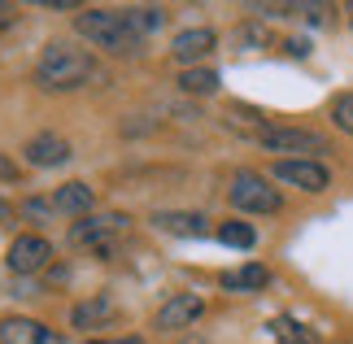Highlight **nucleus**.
Listing matches in <instances>:
<instances>
[{
	"mask_svg": "<svg viewBox=\"0 0 353 344\" xmlns=\"http://www.w3.org/2000/svg\"><path fill=\"white\" fill-rule=\"evenodd\" d=\"M88 79H101L92 52L65 44V39L44 44V52L35 61V83L44 92H79V88H88Z\"/></svg>",
	"mask_w": 353,
	"mask_h": 344,
	"instance_id": "nucleus-1",
	"label": "nucleus"
},
{
	"mask_svg": "<svg viewBox=\"0 0 353 344\" xmlns=\"http://www.w3.org/2000/svg\"><path fill=\"white\" fill-rule=\"evenodd\" d=\"M74 31L83 35L92 48L110 52V57H140L144 52V39L127 26L122 9H83V13H74Z\"/></svg>",
	"mask_w": 353,
	"mask_h": 344,
	"instance_id": "nucleus-2",
	"label": "nucleus"
},
{
	"mask_svg": "<svg viewBox=\"0 0 353 344\" xmlns=\"http://www.w3.org/2000/svg\"><path fill=\"white\" fill-rule=\"evenodd\" d=\"M253 140L266 153H283V161H319V153H332L327 135H319L310 127H279V122H270V127L253 131Z\"/></svg>",
	"mask_w": 353,
	"mask_h": 344,
	"instance_id": "nucleus-3",
	"label": "nucleus"
},
{
	"mask_svg": "<svg viewBox=\"0 0 353 344\" xmlns=\"http://www.w3.org/2000/svg\"><path fill=\"white\" fill-rule=\"evenodd\" d=\"M227 201L240 214H279L283 210V192L270 188V179L257 170H236V179L227 183Z\"/></svg>",
	"mask_w": 353,
	"mask_h": 344,
	"instance_id": "nucleus-4",
	"label": "nucleus"
},
{
	"mask_svg": "<svg viewBox=\"0 0 353 344\" xmlns=\"http://www.w3.org/2000/svg\"><path fill=\"white\" fill-rule=\"evenodd\" d=\"M127 227H131V218L127 214H88V218H79V223L70 227V244L74 249H97L105 261L114 257V236H127Z\"/></svg>",
	"mask_w": 353,
	"mask_h": 344,
	"instance_id": "nucleus-5",
	"label": "nucleus"
},
{
	"mask_svg": "<svg viewBox=\"0 0 353 344\" xmlns=\"http://www.w3.org/2000/svg\"><path fill=\"white\" fill-rule=\"evenodd\" d=\"M270 174L279 179V183H288V188H301L310 192V196H319V192H327L332 188V170L323 166V161H275L270 166Z\"/></svg>",
	"mask_w": 353,
	"mask_h": 344,
	"instance_id": "nucleus-6",
	"label": "nucleus"
},
{
	"mask_svg": "<svg viewBox=\"0 0 353 344\" xmlns=\"http://www.w3.org/2000/svg\"><path fill=\"white\" fill-rule=\"evenodd\" d=\"M22 157H26V166H35V170H57L74 157V148H70V140H61V135L39 131L22 144Z\"/></svg>",
	"mask_w": 353,
	"mask_h": 344,
	"instance_id": "nucleus-7",
	"label": "nucleus"
},
{
	"mask_svg": "<svg viewBox=\"0 0 353 344\" xmlns=\"http://www.w3.org/2000/svg\"><path fill=\"white\" fill-rule=\"evenodd\" d=\"M201 314H205V296H196V292H174L166 305L157 310L153 327H157V332H183V327H192Z\"/></svg>",
	"mask_w": 353,
	"mask_h": 344,
	"instance_id": "nucleus-8",
	"label": "nucleus"
},
{
	"mask_svg": "<svg viewBox=\"0 0 353 344\" xmlns=\"http://www.w3.org/2000/svg\"><path fill=\"white\" fill-rule=\"evenodd\" d=\"M48 257H52V244L44 236H18L5 253V266L13 274H39L48 266Z\"/></svg>",
	"mask_w": 353,
	"mask_h": 344,
	"instance_id": "nucleus-9",
	"label": "nucleus"
},
{
	"mask_svg": "<svg viewBox=\"0 0 353 344\" xmlns=\"http://www.w3.org/2000/svg\"><path fill=\"white\" fill-rule=\"evenodd\" d=\"M219 48V35L210 31V26H188V31L174 35V44H170V57L183 65V70H192V65L201 57H210V52Z\"/></svg>",
	"mask_w": 353,
	"mask_h": 344,
	"instance_id": "nucleus-10",
	"label": "nucleus"
},
{
	"mask_svg": "<svg viewBox=\"0 0 353 344\" xmlns=\"http://www.w3.org/2000/svg\"><path fill=\"white\" fill-rule=\"evenodd\" d=\"M0 344H65V336L39 318H0Z\"/></svg>",
	"mask_w": 353,
	"mask_h": 344,
	"instance_id": "nucleus-11",
	"label": "nucleus"
},
{
	"mask_svg": "<svg viewBox=\"0 0 353 344\" xmlns=\"http://www.w3.org/2000/svg\"><path fill=\"white\" fill-rule=\"evenodd\" d=\"M153 227L166 236H210V218L205 214H188V210H157Z\"/></svg>",
	"mask_w": 353,
	"mask_h": 344,
	"instance_id": "nucleus-12",
	"label": "nucleus"
},
{
	"mask_svg": "<svg viewBox=\"0 0 353 344\" xmlns=\"http://www.w3.org/2000/svg\"><path fill=\"white\" fill-rule=\"evenodd\" d=\"M92 205H97V192H92L88 183H61L57 192H52V210L57 214H70V218H88Z\"/></svg>",
	"mask_w": 353,
	"mask_h": 344,
	"instance_id": "nucleus-13",
	"label": "nucleus"
},
{
	"mask_svg": "<svg viewBox=\"0 0 353 344\" xmlns=\"http://www.w3.org/2000/svg\"><path fill=\"white\" fill-rule=\"evenodd\" d=\"M118 318V305L110 296H92V301H79V305L70 310V327H105V323H114Z\"/></svg>",
	"mask_w": 353,
	"mask_h": 344,
	"instance_id": "nucleus-14",
	"label": "nucleus"
},
{
	"mask_svg": "<svg viewBox=\"0 0 353 344\" xmlns=\"http://www.w3.org/2000/svg\"><path fill=\"white\" fill-rule=\"evenodd\" d=\"M266 283H270V270L262 266V261H244V266H236V270L223 274V287H227V292H262Z\"/></svg>",
	"mask_w": 353,
	"mask_h": 344,
	"instance_id": "nucleus-15",
	"label": "nucleus"
},
{
	"mask_svg": "<svg viewBox=\"0 0 353 344\" xmlns=\"http://www.w3.org/2000/svg\"><path fill=\"white\" fill-rule=\"evenodd\" d=\"M122 18H127V26L144 39V35H157L161 26L170 22V13L161 5H131V9H122Z\"/></svg>",
	"mask_w": 353,
	"mask_h": 344,
	"instance_id": "nucleus-16",
	"label": "nucleus"
},
{
	"mask_svg": "<svg viewBox=\"0 0 353 344\" xmlns=\"http://www.w3.org/2000/svg\"><path fill=\"white\" fill-rule=\"evenodd\" d=\"M174 83H179L183 96H210V92H219V70H210V65H192V70H183Z\"/></svg>",
	"mask_w": 353,
	"mask_h": 344,
	"instance_id": "nucleus-17",
	"label": "nucleus"
},
{
	"mask_svg": "<svg viewBox=\"0 0 353 344\" xmlns=\"http://www.w3.org/2000/svg\"><path fill=\"white\" fill-rule=\"evenodd\" d=\"M227 249H253L257 244V231L249 223H240V218H232V223H219V231H214Z\"/></svg>",
	"mask_w": 353,
	"mask_h": 344,
	"instance_id": "nucleus-18",
	"label": "nucleus"
},
{
	"mask_svg": "<svg viewBox=\"0 0 353 344\" xmlns=\"http://www.w3.org/2000/svg\"><path fill=\"white\" fill-rule=\"evenodd\" d=\"M270 336H275L279 344H319V336L310 332V327L292 323V318H275L270 323Z\"/></svg>",
	"mask_w": 353,
	"mask_h": 344,
	"instance_id": "nucleus-19",
	"label": "nucleus"
},
{
	"mask_svg": "<svg viewBox=\"0 0 353 344\" xmlns=\"http://www.w3.org/2000/svg\"><path fill=\"white\" fill-rule=\"evenodd\" d=\"M332 127L345 131V135H353V92H341L332 101Z\"/></svg>",
	"mask_w": 353,
	"mask_h": 344,
	"instance_id": "nucleus-20",
	"label": "nucleus"
},
{
	"mask_svg": "<svg viewBox=\"0 0 353 344\" xmlns=\"http://www.w3.org/2000/svg\"><path fill=\"white\" fill-rule=\"evenodd\" d=\"M232 44H236V48H262V44H266V26H262V22L236 26V31H232Z\"/></svg>",
	"mask_w": 353,
	"mask_h": 344,
	"instance_id": "nucleus-21",
	"label": "nucleus"
},
{
	"mask_svg": "<svg viewBox=\"0 0 353 344\" xmlns=\"http://www.w3.org/2000/svg\"><path fill=\"white\" fill-rule=\"evenodd\" d=\"M22 22V9L13 5V0H0V31H9V26Z\"/></svg>",
	"mask_w": 353,
	"mask_h": 344,
	"instance_id": "nucleus-22",
	"label": "nucleus"
},
{
	"mask_svg": "<svg viewBox=\"0 0 353 344\" xmlns=\"http://www.w3.org/2000/svg\"><path fill=\"white\" fill-rule=\"evenodd\" d=\"M18 174H22L18 161H13L9 153H0V183H18Z\"/></svg>",
	"mask_w": 353,
	"mask_h": 344,
	"instance_id": "nucleus-23",
	"label": "nucleus"
},
{
	"mask_svg": "<svg viewBox=\"0 0 353 344\" xmlns=\"http://www.w3.org/2000/svg\"><path fill=\"white\" fill-rule=\"evenodd\" d=\"M283 52H288V57H310V39H288Z\"/></svg>",
	"mask_w": 353,
	"mask_h": 344,
	"instance_id": "nucleus-24",
	"label": "nucleus"
},
{
	"mask_svg": "<svg viewBox=\"0 0 353 344\" xmlns=\"http://www.w3.org/2000/svg\"><path fill=\"white\" fill-rule=\"evenodd\" d=\"M83 344H144L140 336H122V340H83Z\"/></svg>",
	"mask_w": 353,
	"mask_h": 344,
	"instance_id": "nucleus-25",
	"label": "nucleus"
},
{
	"mask_svg": "<svg viewBox=\"0 0 353 344\" xmlns=\"http://www.w3.org/2000/svg\"><path fill=\"white\" fill-rule=\"evenodd\" d=\"M0 214H9V205H5V201H0Z\"/></svg>",
	"mask_w": 353,
	"mask_h": 344,
	"instance_id": "nucleus-26",
	"label": "nucleus"
}]
</instances>
